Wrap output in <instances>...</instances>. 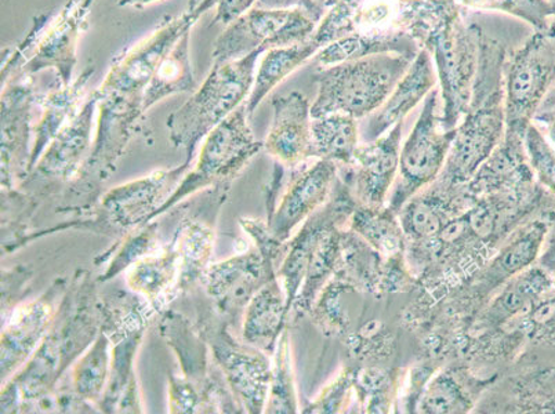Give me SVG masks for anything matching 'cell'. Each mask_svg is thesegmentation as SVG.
Here are the masks:
<instances>
[{
  "mask_svg": "<svg viewBox=\"0 0 555 414\" xmlns=\"http://www.w3.org/2000/svg\"><path fill=\"white\" fill-rule=\"evenodd\" d=\"M463 8L459 0H393L391 27L426 49L436 65L443 130L461 124L477 74L482 28L464 22Z\"/></svg>",
  "mask_w": 555,
  "mask_h": 414,
  "instance_id": "1",
  "label": "cell"
},
{
  "mask_svg": "<svg viewBox=\"0 0 555 414\" xmlns=\"http://www.w3.org/2000/svg\"><path fill=\"white\" fill-rule=\"evenodd\" d=\"M507 54L506 44L489 37L482 29L470 104L456 126L455 140L436 180L438 183L449 186L467 184L501 145L506 133L504 67Z\"/></svg>",
  "mask_w": 555,
  "mask_h": 414,
  "instance_id": "2",
  "label": "cell"
},
{
  "mask_svg": "<svg viewBox=\"0 0 555 414\" xmlns=\"http://www.w3.org/2000/svg\"><path fill=\"white\" fill-rule=\"evenodd\" d=\"M264 53L256 50L234 62L214 63L201 88L169 116L170 143L185 151V160L193 161L199 141L249 99L256 63Z\"/></svg>",
  "mask_w": 555,
  "mask_h": 414,
  "instance_id": "3",
  "label": "cell"
},
{
  "mask_svg": "<svg viewBox=\"0 0 555 414\" xmlns=\"http://www.w3.org/2000/svg\"><path fill=\"white\" fill-rule=\"evenodd\" d=\"M411 64L412 60L400 54H376L317 70L312 119L331 114L361 119L376 113Z\"/></svg>",
  "mask_w": 555,
  "mask_h": 414,
  "instance_id": "4",
  "label": "cell"
},
{
  "mask_svg": "<svg viewBox=\"0 0 555 414\" xmlns=\"http://www.w3.org/2000/svg\"><path fill=\"white\" fill-rule=\"evenodd\" d=\"M149 301L135 293L118 292L103 299L101 331L111 340V372L99 402L101 413H144L135 372V358L151 320L156 316Z\"/></svg>",
  "mask_w": 555,
  "mask_h": 414,
  "instance_id": "5",
  "label": "cell"
},
{
  "mask_svg": "<svg viewBox=\"0 0 555 414\" xmlns=\"http://www.w3.org/2000/svg\"><path fill=\"white\" fill-rule=\"evenodd\" d=\"M244 103L206 135L194 168L184 176L178 189L151 221L158 220L160 216L199 192L216 186H231L247 164L264 148V143L256 139Z\"/></svg>",
  "mask_w": 555,
  "mask_h": 414,
  "instance_id": "6",
  "label": "cell"
},
{
  "mask_svg": "<svg viewBox=\"0 0 555 414\" xmlns=\"http://www.w3.org/2000/svg\"><path fill=\"white\" fill-rule=\"evenodd\" d=\"M195 325L208 342L211 358L223 373L241 413H264L271 387L272 357L232 335L231 322L216 310L204 312Z\"/></svg>",
  "mask_w": 555,
  "mask_h": 414,
  "instance_id": "7",
  "label": "cell"
},
{
  "mask_svg": "<svg viewBox=\"0 0 555 414\" xmlns=\"http://www.w3.org/2000/svg\"><path fill=\"white\" fill-rule=\"evenodd\" d=\"M555 85V24L534 31L521 48L507 54L504 67V140L525 139L540 104Z\"/></svg>",
  "mask_w": 555,
  "mask_h": 414,
  "instance_id": "8",
  "label": "cell"
},
{
  "mask_svg": "<svg viewBox=\"0 0 555 414\" xmlns=\"http://www.w3.org/2000/svg\"><path fill=\"white\" fill-rule=\"evenodd\" d=\"M441 101V90L434 88L425 99L415 128L401 148L400 169L388 199V206L397 215L413 195L433 184L446 166L456 129H442Z\"/></svg>",
  "mask_w": 555,
  "mask_h": 414,
  "instance_id": "9",
  "label": "cell"
},
{
  "mask_svg": "<svg viewBox=\"0 0 555 414\" xmlns=\"http://www.w3.org/2000/svg\"><path fill=\"white\" fill-rule=\"evenodd\" d=\"M317 24L305 9L251 8L227 25L216 40L211 57L215 63H227L244 59L256 50L267 53L271 49L292 47L309 39Z\"/></svg>",
  "mask_w": 555,
  "mask_h": 414,
  "instance_id": "10",
  "label": "cell"
},
{
  "mask_svg": "<svg viewBox=\"0 0 555 414\" xmlns=\"http://www.w3.org/2000/svg\"><path fill=\"white\" fill-rule=\"evenodd\" d=\"M216 3L217 0H190L189 8L181 16L166 18L149 38L114 60L103 83L98 88L99 92L144 95L166 55L206 12L216 8Z\"/></svg>",
  "mask_w": 555,
  "mask_h": 414,
  "instance_id": "11",
  "label": "cell"
},
{
  "mask_svg": "<svg viewBox=\"0 0 555 414\" xmlns=\"http://www.w3.org/2000/svg\"><path fill=\"white\" fill-rule=\"evenodd\" d=\"M159 333L178 357L180 375L193 384L204 399L205 413H241L195 323L178 311L165 310Z\"/></svg>",
  "mask_w": 555,
  "mask_h": 414,
  "instance_id": "12",
  "label": "cell"
},
{
  "mask_svg": "<svg viewBox=\"0 0 555 414\" xmlns=\"http://www.w3.org/2000/svg\"><path fill=\"white\" fill-rule=\"evenodd\" d=\"M93 93L99 100L98 128L89 158L75 181L86 189L104 183L115 173L145 115L144 95L100 93L98 89Z\"/></svg>",
  "mask_w": 555,
  "mask_h": 414,
  "instance_id": "13",
  "label": "cell"
},
{
  "mask_svg": "<svg viewBox=\"0 0 555 414\" xmlns=\"http://www.w3.org/2000/svg\"><path fill=\"white\" fill-rule=\"evenodd\" d=\"M193 161L185 160L173 169L155 170L105 192L100 199L99 217L116 234L149 223L189 173Z\"/></svg>",
  "mask_w": 555,
  "mask_h": 414,
  "instance_id": "14",
  "label": "cell"
},
{
  "mask_svg": "<svg viewBox=\"0 0 555 414\" xmlns=\"http://www.w3.org/2000/svg\"><path fill=\"white\" fill-rule=\"evenodd\" d=\"M278 262L250 247L230 259L211 262L202 277L206 295L215 302V310L230 322L244 315L245 308L260 287L278 275Z\"/></svg>",
  "mask_w": 555,
  "mask_h": 414,
  "instance_id": "15",
  "label": "cell"
},
{
  "mask_svg": "<svg viewBox=\"0 0 555 414\" xmlns=\"http://www.w3.org/2000/svg\"><path fill=\"white\" fill-rule=\"evenodd\" d=\"M35 105L33 77L20 75L2 86V190L18 189L29 174Z\"/></svg>",
  "mask_w": 555,
  "mask_h": 414,
  "instance_id": "16",
  "label": "cell"
},
{
  "mask_svg": "<svg viewBox=\"0 0 555 414\" xmlns=\"http://www.w3.org/2000/svg\"><path fill=\"white\" fill-rule=\"evenodd\" d=\"M67 287L68 281L59 277L38 299L24 302L10 312L8 320L3 322L2 337H0L2 384L16 375L42 345L53 325Z\"/></svg>",
  "mask_w": 555,
  "mask_h": 414,
  "instance_id": "17",
  "label": "cell"
},
{
  "mask_svg": "<svg viewBox=\"0 0 555 414\" xmlns=\"http://www.w3.org/2000/svg\"><path fill=\"white\" fill-rule=\"evenodd\" d=\"M230 185L216 186L205 192V198L196 200L185 211L170 244L178 251L180 262V296L201 284L205 271L211 264L215 251L216 220L223 206Z\"/></svg>",
  "mask_w": 555,
  "mask_h": 414,
  "instance_id": "18",
  "label": "cell"
},
{
  "mask_svg": "<svg viewBox=\"0 0 555 414\" xmlns=\"http://www.w3.org/2000/svg\"><path fill=\"white\" fill-rule=\"evenodd\" d=\"M306 164L291 169L289 183L267 217L272 235L284 244L292 238L297 227L330 200L339 179L336 161L318 159L314 165Z\"/></svg>",
  "mask_w": 555,
  "mask_h": 414,
  "instance_id": "19",
  "label": "cell"
},
{
  "mask_svg": "<svg viewBox=\"0 0 555 414\" xmlns=\"http://www.w3.org/2000/svg\"><path fill=\"white\" fill-rule=\"evenodd\" d=\"M403 122L377 140L358 145L354 161L339 166V179L358 205L385 206L400 169Z\"/></svg>",
  "mask_w": 555,
  "mask_h": 414,
  "instance_id": "20",
  "label": "cell"
},
{
  "mask_svg": "<svg viewBox=\"0 0 555 414\" xmlns=\"http://www.w3.org/2000/svg\"><path fill=\"white\" fill-rule=\"evenodd\" d=\"M98 103L94 93L83 101L77 116L44 150L31 173L20 186L37 184L40 189H54L78 180L92 150L93 119Z\"/></svg>",
  "mask_w": 555,
  "mask_h": 414,
  "instance_id": "21",
  "label": "cell"
},
{
  "mask_svg": "<svg viewBox=\"0 0 555 414\" xmlns=\"http://www.w3.org/2000/svg\"><path fill=\"white\" fill-rule=\"evenodd\" d=\"M94 3L95 0H67L59 17L38 40L31 57L17 77H34L42 70L54 69L57 83H73L79 39L89 27Z\"/></svg>",
  "mask_w": 555,
  "mask_h": 414,
  "instance_id": "22",
  "label": "cell"
},
{
  "mask_svg": "<svg viewBox=\"0 0 555 414\" xmlns=\"http://www.w3.org/2000/svg\"><path fill=\"white\" fill-rule=\"evenodd\" d=\"M272 109L274 118L264 141L267 154L287 169L314 158L309 98L300 92L281 95L272 100Z\"/></svg>",
  "mask_w": 555,
  "mask_h": 414,
  "instance_id": "23",
  "label": "cell"
},
{
  "mask_svg": "<svg viewBox=\"0 0 555 414\" xmlns=\"http://www.w3.org/2000/svg\"><path fill=\"white\" fill-rule=\"evenodd\" d=\"M554 289L553 277L542 266L538 264V261L534 262L528 270L507 282L478 312L464 332L459 350L466 340L486 337L501 329L502 326L524 314L534 302Z\"/></svg>",
  "mask_w": 555,
  "mask_h": 414,
  "instance_id": "24",
  "label": "cell"
},
{
  "mask_svg": "<svg viewBox=\"0 0 555 414\" xmlns=\"http://www.w3.org/2000/svg\"><path fill=\"white\" fill-rule=\"evenodd\" d=\"M476 199L467 184L449 186L434 181L427 189L418 191L398 214L406 245L434 238Z\"/></svg>",
  "mask_w": 555,
  "mask_h": 414,
  "instance_id": "25",
  "label": "cell"
},
{
  "mask_svg": "<svg viewBox=\"0 0 555 414\" xmlns=\"http://www.w3.org/2000/svg\"><path fill=\"white\" fill-rule=\"evenodd\" d=\"M501 376L478 377L467 362L453 360L440 368L426 384L416 405V413L462 414L476 409L482 393Z\"/></svg>",
  "mask_w": 555,
  "mask_h": 414,
  "instance_id": "26",
  "label": "cell"
},
{
  "mask_svg": "<svg viewBox=\"0 0 555 414\" xmlns=\"http://www.w3.org/2000/svg\"><path fill=\"white\" fill-rule=\"evenodd\" d=\"M437 82V70L431 54L426 49H421L411 67L388 95L386 103L371 115L363 128V141L370 143L377 140L393 126L402 124L417 104L436 88Z\"/></svg>",
  "mask_w": 555,
  "mask_h": 414,
  "instance_id": "27",
  "label": "cell"
},
{
  "mask_svg": "<svg viewBox=\"0 0 555 414\" xmlns=\"http://www.w3.org/2000/svg\"><path fill=\"white\" fill-rule=\"evenodd\" d=\"M289 318L284 286L278 275L272 276L245 308L242 338L272 357Z\"/></svg>",
  "mask_w": 555,
  "mask_h": 414,
  "instance_id": "28",
  "label": "cell"
},
{
  "mask_svg": "<svg viewBox=\"0 0 555 414\" xmlns=\"http://www.w3.org/2000/svg\"><path fill=\"white\" fill-rule=\"evenodd\" d=\"M95 68L88 65L78 78L68 86L55 85L48 93L38 94V105L42 109L38 124L34 126L31 164L29 173L37 165L40 156L50 143L57 138L60 131L79 113L86 92V86L92 79Z\"/></svg>",
  "mask_w": 555,
  "mask_h": 414,
  "instance_id": "29",
  "label": "cell"
},
{
  "mask_svg": "<svg viewBox=\"0 0 555 414\" xmlns=\"http://www.w3.org/2000/svg\"><path fill=\"white\" fill-rule=\"evenodd\" d=\"M180 262L171 244L160 247L126 271V284L163 314L171 301L180 297Z\"/></svg>",
  "mask_w": 555,
  "mask_h": 414,
  "instance_id": "30",
  "label": "cell"
},
{
  "mask_svg": "<svg viewBox=\"0 0 555 414\" xmlns=\"http://www.w3.org/2000/svg\"><path fill=\"white\" fill-rule=\"evenodd\" d=\"M538 183L521 140H504L468 181L474 196L525 189Z\"/></svg>",
  "mask_w": 555,
  "mask_h": 414,
  "instance_id": "31",
  "label": "cell"
},
{
  "mask_svg": "<svg viewBox=\"0 0 555 414\" xmlns=\"http://www.w3.org/2000/svg\"><path fill=\"white\" fill-rule=\"evenodd\" d=\"M418 52L421 48L408 34L401 29L383 28L348 35L322 49L314 60L321 68H325L376 54H400L413 62Z\"/></svg>",
  "mask_w": 555,
  "mask_h": 414,
  "instance_id": "32",
  "label": "cell"
},
{
  "mask_svg": "<svg viewBox=\"0 0 555 414\" xmlns=\"http://www.w3.org/2000/svg\"><path fill=\"white\" fill-rule=\"evenodd\" d=\"M347 229L360 235L383 259L406 255V238L400 219L390 206L357 205Z\"/></svg>",
  "mask_w": 555,
  "mask_h": 414,
  "instance_id": "33",
  "label": "cell"
},
{
  "mask_svg": "<svg viewBox=\"0 0 555 414\" xmlns=\"http://www.w3.org/2000/svg\"><path fill=\"white\" fill-rule=\"evenodd\" d=\"M321 52L320 44L311 37L305 42L292 44V47L271 49L262 57L257 69L254 89L246 100V108L249 115L260 107L262 100L269 95L278 85L299 69L301 65L315 57Z\"/></svg>",
  "mask_w": 555,
  "mask_h": 414,
  "instance_id": "34",
  "label": "cell"
},
{
  "mask_svg": "<svg viewBox=\"0 0 555 414\" xmlns=\"http://www.w3.org/2000/svg\"><path fill=\"white\" fill-rule=\"evenodd\" d=\"M347 225L336 227L327 232L321 244L312 255L307 267L305 281H302L299 295L292 307L295 320L310 314L318 296L330 284L333 276L341 270L343 266V230Z\"/></svg>",
  "mask_w": 555,
  "mask_h": 414,
  "instance_id": "35",
  "label": "cell"
},
{
  "mask_svg": "<svg viewBox=\"0 0 555 414\" xmlns=\"http://www.w3.org/2000/svg\"><path fill=\"white\" fill-rule=\"evenodd\" d=\"M191 33L193 29H189L180 38L176 47L159 64L158 69L155 70L154 77L144 92L145 113L170 95L194 93L198 89L193 65H191Z\"/></svg>",
  "mask_w": 555,
  "mask_h": 414,
  "instance_id": "36",
  "label": "cell"
},
{
  "mask_svg": "<svg viewBox=\"0 0 555 414\" xmlns=\"http://www.w3.org/2000/svg\"><path fill=\"white\" fill-rule=\"evenodd\" d=\"M111 372V340L103 331L92 346L69 368L74 396L99 412V402L107 387Z\"/></svg>",
  "mask_w": 555,
  "mask_h": 414,
  "instance_id": "37",
  "label": "cell"
},
{
  "mask_svg": "<svg viewBox=\"0 0 555 414\" xmlns=\"http://www.w3.org/2000/svg\"><path fill=\"white\" fill-rule=\"evenodd\" d=\"M314 158L348 166L354 161L360 141L357 118L347 114H331L312 119Z\"/></svg>",
  "mask_w": 555,
  "mask_h": 414,
  "instance_id": "38",
  "label": "cell"
},
{
  "mask_svg": "<svg viewBox=\"0 0 555 414\" xmlns=\"http://www.w3.org/2000/svg\"><path fill=\"white\" fill-rule=\"evenodd\" d=\"M299 412L294 363H292L291 333L289 327L286 326L272 355L271 387L264 413L296 414Z\"/></svg>",
  "mask_w": 555,
  "mask_h": 414,
  "instance_id": "39",
  "label": "cell"
},
{
  "mask_svg": "<svg viewBox=\"0 0 555 414\" xmlns=\"http://www.w3.org/2000/svg\"><path fill=\"white\" fill-rule=\"evenodd\" d=\"M398 368H386L378 365L358 367L354 388L363 413H390L396 401Z\"/></svg>",
  "mask_w": 555,
  "mask_h": 414,
  "instance_id": "40",
  "label": "cell"
},
{
  "mask_svg": "<svg viewBox=\"0 0 555 414\" xmlns=\"http://www.w3.org/2000/svg\"><path fill=\"white\" fill-rule=\"evenodd\" d=\"M160 247L163 245L159 242L158 220L149 221V223L129 231L128 234H125L124 240L114 247V255L111 256L107 269L98 277V281L105 284V282L115 280L135 262L159 250Z\"/></svg>",
  "mask_w": 555,
  "mask_h": 414,
  "instance_id": "41",
  "label": "cell"
},
{
  "mask_svg": "<svg viewBox=\"0 0 555 414\" xmlns=\"http://www.w3.org/2000/svg\"><path fill=\"white\" fill-rule=\"evenodd\" d=\"M350 290L357 292L356 287L345 277L335 275L330 284L322 289L314 306H312L309 314L311 321L326 336L346 335L350 320H348V312L345 310L341 297Z\"/></svg>",
  "mask_w": 555,
  "mask_h": 414,
  "instance_id": "42",
  "label": "cell"
},
{
  "mask_svg": "<svg viewBox=\"0 0 555 414\" xmlns=\"http://www.w3.org/2000/svg\"><path fill=\"white\" fill-rule=\"evenodd\" d=\"M464 8L498 12L522 20L534 31H548L555 24V3L552 0H459Z\"/></svg>",
  "mask_w": 555,
  "mask_h": 414,
  "instance_id": "43",
  "label": "cell"
},
{
  "mask_svg": "<svg viewBox=\"0 0 555 414\" xmlns=\"http://www.w3.org/2000/svg\"><path fill=\"white\" fill-rule=\"evenodd\" d=\"M366 0H326V12L311 38L321 50L358 31L357 16Z\"/></svg>",
  "mask_w": 555,
  "mask_h": 414,
  "instance_id": "44",
  "label": "cell"
},
{
  "mask_svg": "<svg viewBox=\"0 0 555 414\" xmlns=\"http://www.w3.org/2000/svg\"><path fill=\"white\" fill-rule=\"evenodd\" d=\"M37 202L33 196L14 190H2V245L4 251L16 250L24 245V232L31 223Z\"/></svg>",
  "mask_w": 555,
  "mask_h": 414,
  "instance_id": "45",
  "label": "cell"
},
{
  "mask_svg": "<svg viewBox=\"0 0 555 414\" xmlns=\"http://www.w3.org/2000/svg\"><path fill=\"white\" fill-rule=\"evenodd\" d=\"M524 144L538 183L555 196V146L533 122L528 126Z\"/></svg>",
  "mask_w": 555,
  "mask_h": 414,
  "instance_id": "46",
  "label": "cell"
},
{
  "mask_svg": "<svg viewBox=\"0 0 555 414\" xmlns=\"http://www.w3.org/2000/svg\"><path fill=\"white\" fill-rule=\"evenodd\" d=\"M357 366H347L343 368L336 380L325 387L314 401L309 403L302 413L306 414H333L341 413L347 407V399L350 391L354 388Z\"/></svg>",
  "mask_w": 555,
  "mask_h": 414,
  "instance_id": "47",
  "label": "cell"
},
{
  "mask_svg": "<svg viewBox=\"0 0 555 414\" xmlns=\"http://www.w3.org/2000/svg\"><path fill=\"white\" fill-rule=\"evenodd\" d=\"M169 412L173 414L205 413V403L199 391L180 373L169 375Z\"/></svg>",
  "mask_w": 555,
  "mask_h": 414,
  "instance_id": "48",
  "label": "cell"
},
{
  "mask_svg": "<svg viewBox=\"0 0 555 414\" xmlns=\"http://www.w3.org/2000/svg\"><path fill=\"white\" fill-rule=\"evenodd\" d=\"M49 18L50 14H39L38 17L34 18L33 28L31 31L28 33L27 38L14 49V52L9 55L7 63L2 65V74H0L2 86L7 83L8 80L17 77L20 70H22L25 63L28 62L25 55L31 52L34 47H37L38 40L42 37L44 25L48 24Z\"/></svg>",
  "mask_w": 555,
  "mask_h": 414,
  "instance_id": "49",
  "label": "cell"
},
{
  "mask_svg": "<svg viewBox=\"0 0 555 414\" xmlns=\"http://www.w3.org/2000/svg\"><path fill=\"white\" fill-rule=\"evenodd\" d=\"M31 280L25 267L18 266L14 270L2 271V318L8 320L10 312L14 310L13 300L18 299L20 293L27 282Z\"/></svg>",
  "mask_w": 555,
  "mask_h": 414,
  "instance_id": "50",
  "label": "cell"
},
{
  "mask_svg": "<svg viewBox=\"0 0 555 414\" xmlns=\"http://www.w3.org/2000/svg\"><path fill=\"white\" fill-rule=\"evenodd\" d=\"M257 0H217L214 24L229 25L250 10Z\"/></svg>",
  "mask_w": 555,
  "mask_h": 414,
  "instance_id": "51",
  "label": "cell"
},
{
  "mask_svg": "<svg viewBox=\"0 0 555 414\" xmlns=\"http://www.w3.org/2000/svg\"><path fill=\"white\" fill-rule=\"evenodd\" d=\"M257 8L264 9H291L300 8L305 9L317 23L321 22L324 16V9L320 7L314 0H257Z\"/></svg>",
  "mask_w": 555,
  "mask_h": 414,
  "instance_id": "52",
  "label": "cell"
},
{
  "mask_svg": "<svg viewBox=\"0 0 555 414\" xmlns=\"http://www.w3.org/2000/svg\"><path fill=\"white\" fill-rule=\"evenodd\" d=\"M538 264L546 270L555 282V223L550 227L546 242H544L542 254L538 259Z\"/></svg>",
  "mask_w": 555,
  "mask_h": 414,
  "instance_id": "53",
  "label": "cell"
},
{
  "mask_svg": "<svg viewBox=\"0 0 555 414\" xmlns=\"http://www.w3.org/2000/svg\"><path fill=\"white\" fill-rule=\"evenodd\" d=\"M532 122L543 125L546 139L555 146V109L538 111Z\"/></svg>",
  "mask_w": 555,
  "mask_h": 414,
  "instance_id": "54",
  "label": "cell"
},
{
  "mask_svg": "<svg viewBox=\"0 0 555 414\" xmlns=\"http://www.w3.org/2000/svg\"><path fill=\"white\" fill-rule=\"evenodd\" d=\"M164 2V0H118L120 8L144 9L151 4Z\"/></svg>",
  "mask_w": 555,
  "mask_h": 414,
  "instance_id": "55",
  "label": "cell"
},
{
  "mask_svg": "<svg viewBox=\"0 0 555 414\" xmlns=\"http://www.w3.org/2000/svg\"><path fill=\"white\" fill-rule=\"evenodd\" d=\"M547 109H555V85L552 89H550V92L546 94V98L542 101V104H540L539 111H547Z\"/></svg>",
  "mask_w": 555,
  "mask_h": 414,
  "instance_id": "56",
  "label": "cell"
},
{
  "mask_svg": "<svg viewBox=\"0 0 555 414\" xmlns=\"http://www.w3.org/2000/svg\"><path fill=\"white\" fill-rule=\"evenodd\" d=\"M553 3H555V0H552Z\"/></svg>",
  "mask_w": 555,
  "mask_h": 414,
  "instance_id": "57",
  "label": "cell"
}]
</instances>
